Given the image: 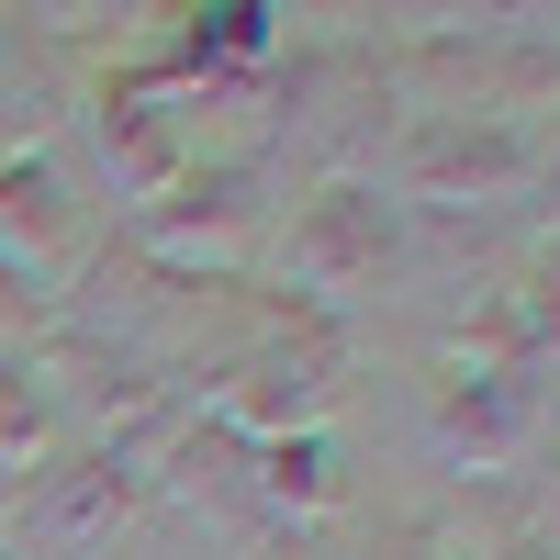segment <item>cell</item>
<instances>
[]
</instances>
